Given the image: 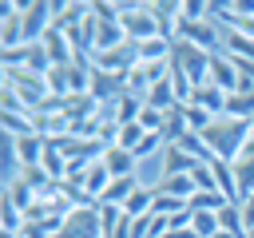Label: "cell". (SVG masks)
<instances>
[{
  "label": "cell",
  "instance_id": "obj_1",
  "mask_svg": "<svg viewBox=\"0 0 254 238\" xmlns=\"http://www.w3.org/2000/svg\"><path fill=\"white\" fill-rule=\"evenodd\" d=\"M246 139H250V123H242V119H226V115L214 119V123L202 131L206 151H210L214 159H222V163H234V159L242 155Z\"/></svg>",
  "mask_w": 254,
  "mask_h": 238
},
{
  "label": "cell",
  "instance_id": "obj_2",
  "mask_svg": "<svg viewBox=\"0 0 254 238\" xmlns=\"http://www.w3.org/2000/svg\"><path fill=\"white\" fill-rule=\"evenodd\" d=\"M4 83L20 95V103H24L28 111H40V107L52 99L48 79H44V75H32V71H24V67H4Z\"/></svg>",
  "mask_w": 254,
  "mask_h": 238
},
{
  "label": "cell",
  "instance_id": "obj_3",
  "mask_svg": "<svg viewBox=\"0 0 254 238\" xmlns=\"http://www.w3.org/2000/svg\"><path fill=\"white\" fill-rule=\"evenodd\" d=\"M119 24H123V32H127L131 44H143V40L159 36V24L147 12V0H119Z\"/></svg>",
  "mask_w": 254,
  "mask_h": 238
},
{
  "label": "cell",
  "instance_id": "obj_4",
  "mask_svg": "<svg viewBox=\"0 0 254 238\" xmlns=\"http://www.w3.org/2000/svg\"><path fill=\"white\" fill-rule=\"evenodd\" d=\"M171 63L183 67L194 87H202L206 75H210V52H202V48H194L187 40H171Z\"/></svg>",
  "mask_w": 254,
  "mask_h": 238
},
{
  "label": "cell",
  "instance_id": "obj_5",
  "mask_svg": "<svg viewBox=\"0 0 254 238\" xmlns=\"http://www.w3.org/2000/svg\"><path fill=\"white\" fill-rule=\"evenodd\" d=\"M52 238H103V230H99V206H95V202L75 206V210L64 218L60 234H52Z\"/></svg>",
  "mask_w": 254,
  "mask_h": 238
},
{
  "label": "cell",
  "instance_id": "obj_6",
  "mask_svg": "<svg viewBox=\"0 0 254 238\" xmlns=\"http://www.w3.org/2000/svg\"><path fill=\"white\" fill-rule=\"evenodd\" d=\"M175 40H187V44H194V48H202V52H210V56H218L222 52V32L210 24V20H179V32H175Z\"/></svg>",
  "mask_w": 254,
  "mask_h": 238
},
{
  "label": "cell",
  "instance_id": "obj_7",
  "mask_svg": "<svg viewBox=\"0 0 254 238\" xmlns=\"http://www.w3.org/2000/svg\"><path fill=\"white\" fill-rule=\"evenodd\" d=\"M0 63H4V67H24V71H32V75H48V71H52V60H48L44 44H20V48H12V52H0Z\"/></svg>",
  "mask_w": 254,
  "mask_h": 238
},
{
  "label": "cell",
  "instance_id": "obj_8",
  "mask_svg": "<svg viewBox=\"0 0 254 238\" xmlns=\"http://www.w3.org/2000/svg\"><path fill=\"white\" fill-rule=\"evenodd\" d=\"M20 24H24V44H40L52 28V0H24Z\"/></svg>",
  "mask_w": 254,
  "mask_h": 238
},
{
  "label": "cell",
  "instance_id": "obj_9",
  "mask_svg": "<svg viewBox=\"0 0 254 238\" xmlns=\"http://www.w3.org/2000/svg\"><path fill=\"white\" fill-rule=\"evenodd\" d=\"M139 63V44H119V48H111V52H95L91 56V67L95 71H115V75H127L131 67Z\"/></svg>",
  "mask_w": 254,
  "mask_h": 238
},
{
  "label": "cell",
  "instance_id": "obj_10",
  "mask_svg": "<svg viewBox=\"0 0 254 238\" xmlns=\"http://www.w3.org/2000/svg\"><path fill=\"white\" fill-rule=\"evenodd\" d=\"M20 12H24V0H4L0 4V52H12L24 44V24H20Z\"/></svg>",
  "mask_w": 254,
  "mask_h": 238
},
{
  "label": "cell",
  "instance_id": "obj_11",
  "mask_svg": "<svg viewBox=\"0 0 254 238\" xmlns=\"http://www.w3.org/2000/svg\"><path fill=\"white\" fill-rule=\"evenodd\" d=\"M206 83H214V87H218V91H226V95H234V91H238V67H234V60H230L226 52L210 56V75H206Z\"/></svg>",
  "mask_w": 254,
  "mask_h": 238
},
{
  "label": "cell",
  "instance_id": "obj_12",
  "mask_svg": "<svg viewBox=\"0 0 254 238\" xmlns=\"http://www.w3.org/2000/svg\"><path fill=\"white\" fill-rule=\"evenodd\" d=\"M103 167L111 171V178H127V175H139V159H135L127 147H107V151H103Z\"/></svg>",
  "mask_w": 254,
  "mask_h": 238
},
{
  "label": "cell",
  "instance_id": "obj_13",
  "mask_svg": "<svg viewBox=\"0 0 254 238\" xmlns=\"http://www.w3.org/2000/svg\"><path fill=\"white\" fill-rule=\"evenodd\" d=\"M194 167H198V159H194V155H187V151H183V147H175V143L159 155V171H163V178H167V175H190Z\"/></svg>",
  "mask_w": 254,
  "mask_h": 238
},
{
  "label": "cell",
  "instance_id": "obj_14",
  "mask_svg": "<svg viewBox=\"0 0 254 238\" xmlns=\"http://www.w3.org/2000/svg\"><path fill=\"white\" fill-rule=\"evenodd\" d=\"M190 103H194V107H202V111H206V115H214V119H222V115H226V91H218L214 83L194 87Z\"/></svg>",
  "mask_w": 254,
  "mask_h": 238
},
{
  "label": "cell",
  "instance_id": "obj_15",
  "mask_svg": "<svg viewBox=\"0 0 254 238\" xmlns=\"http://www.w3.org/2000/svg\"><path fill=\"white\" fill-rule=\"evenodd\" d=\"M139 186H143V182H139V175H127V178H111V186L103 190V198H99V202H107V206H127V198H131ZM99 202H95V206H99Z\"/></svg>",
  "mask_w": 254,
  "mask_h": 238
},
{
  "label": "cell",
  "instance_id": "obj_16",
  "mask_svg": "<svg viewBox=\"0 0 254 238\" xmlns=\"http://www.w3.org/2000/svg\"><path fill=\"white\" fill-rule=\"evenodd\" d=\"M230 171H234L238 202H242V198H250V194H254V159H250V155H238V159L230 163Z\"/></svg>",
  "mask_w": 254,
  "mask_h": 238
},
{
  "label": "cell",
  "instance_id": "obj_17",
  "mask_svg": "<svg viewBox=\"0 0 254 238\" xmlns=\"http://www.w3.org/2000/svg\"><path fill=\"white\" fill-rule=\"evenodd\" d=\"M139 111H143V99L139 95H119L115 103H111V119L119 123V127H127V123H139Z\"/></svg>",
  "mask_w": 254,
  "mask_h": 238
},
{
  "label": "cell",
  "instance_id": "obj_18",
  "mask_svg": "<svg viewBox=\"0 0 254 238\" xmlns=\"http://www.w3.org/2000/svg\"><path fill=\"white\" fill-rule=\"evenodd\" d=\"M155 190H159V194H171V198L190 202V194H194V178H190V175H167V178H159V182H155Z\"/></svg>",
  "mask_w": 254,
  "mask_h": 238
},
{
  "label": "cell",
  "instance_id": "obj_19",
  "mask_svg": "<svg viewBox=\"0 0 254 238\" xmlns=\"http://www.w3.org/2000/svg\"><path fill=\"white\" fill-rule=\"evenodd\" d=\"M226 119L250 123V119H254V91H234V95H226Z\"/></svg>",
  "mask_w": 254,
  "mask_h": 238
},
{
  "label": "cell",
  "instance_id": "obj_20",
  "mask_svg": "<svg viewBox=\"0 0 254 238\" xmlns=\"http://www.w3.org/2000/svg\"><path fill=\"white\" fill-rule=\"evenodd\" d=\"M167 60H171V40L155 36V40L139 44V63H167Z\"/></svg>",
  "mask_w": 254,
  "mask_h": 238
},
{
  "label": "cell",
  "instance_id": "obj_21",
  "mask_svg": "<svg viewBox=\"0 0 254 238\" xmlns=\"http://www.w3.org/2000/svg\"><path fill=\"white\" fill-rule=\"evenodd\" d=\"M0 131L12 135V139H24V135H36V123H32V115H8V111H0Z\"/></svg>",
  "mask_w": 254,
  "mask_h": 238
},
{
  "label": "cell",
  "instance_id": "obj_22",
  "mask_svg": "<svg viewBox=\"0 0 254 238\" xmlns=\"http://www.w3.org/2000/svg\"><path fill=\"white\" fill-rule=\"evenodd\" d=\"M218 226H222L226 234H234V238H246V222H242V206H238V202H226V206L218 210Z\"/></svg>",
  "mask_w": 254,
  "mask_h": 238
},
{
  "label": "cell",
  "instance_id": "obj_23",
  "mask_svg": "<svg viewBox=\"0 0 254 238\" xmlns=\"http://www.w3.org/2000/svg\"><path fill=\"white\" fill-rule=\"evenodd\" d=\"M123 210H127L131 218H139V214H151V210H155V186H147V182H143V186H139V190L127 198V206H123Z\"/></svg>",
  "mask_w": 254,
  "mask_h": 238
},
{
  "label": "cell",
  "instance_id": "obj_24",
  "mask_svg": "<svg viewBox=\"0 0 254 238\" xmlns=\"http://www.w3.org/2000/svg\"><path fill=\"white\" fill-rule=\"evenodd\" d=\"M226 206V198L218 194V190H194L190 194V210H206V214H218Z\"/></svg>",
  "mask_w": 254,
  "mask_h": 238
},
{
  "label": "cell",
  "instance_id": "obj_25",
  "mask_svg": "<svg viewBox=\"0 0 254 238\" xmlns=\"http://www.w3.org/2000/svg\"><path fill=\"white\" fill-rule=\"evenodd\" d=\"M194 214V222H190V230H194V238H214L222 226H218V214H206V210H190Z\"/></svg>",
  "mask_w": 254,
  "mask_h": 238
},
{
  "label": "cell",
  "instance_id": "obj_26",
  "mask_svg": "<svg viewBox=\"0 0 254 238\" xmlns=\"http://www.w3.org/2000/svg\"><path fill=\"white\" fill-rule=\"evenodd\" d=\"M16 178H24L36 194H40L44 186H52V182H56V178H48V171H44V167H20V171H16Z\"/></svg>",
  "mask_w": 254,
  "mask_h": 238
},
{
  "label": "cell",
  "instance_id": "obj_27",
  "mask_svg": "<svg viewBox=\"0 0 254 238\" xmlns=\"http://www.w3.org/2000/svg\"><path fill=\"white\" fill-rule=\"evenodd\" d=\"M183 115H187V127H190L194 135H202V131L214 123V115H206V111H202V107H194V103H187V107H183Z\"/></svg>",
  "mask_w": 254,
  "mask_h": 238
},
{
  "label": "cell",
  "instance_id": "obj_28",
  "mask_svg": "<svg viewBox=\"0 0 254 238\" xmlns=\"http://www.w3.org/2000/svg\"><path fill=\"white\" fill-rule=\"evenodd\" d=\"M187 206H190V202H183V198H171V194H159V190H155V210H151V214H167V218H171V214H183Z\"/></svg>",
  "mask_w": 254,
  "mask_h": 238
},
{
  "label": "cell",
  "instance_id": "obj_29",
  "mask_svg": "<svg viewBox=\"0 0 254 238\" xmlns=\"http://www.w3.org/2000/svg\"><path fill=\"white\" fill-rule=\"evenodd\" d=\"M143 135H147V131H143L139 123H127V127H119V143H115V147H127V151H135V147L143 143Z\"/></svg>",
  "mask_w": 254,
  "mask_h": 238
},
{
  "label": "cell",
  "instance_id": "obj_30",
  "mask_svg": "<svg viewBox=\"0 0 254 238\" xmlns=\"http://www.w3.org/2000/svg\"><path fill=\"white\" fill-rule=\"evenodd\" d=\"M163 123H167V115L143 103V111H139V127H143V131H163Z\"/></svg>",
  "mask_w": 254,
  "mask_h": 238
},
{
  "label": "cell",
  "instance_id": "obj_31",
  "mask_svg": "<svg viewBox=\"0 0 254 238\" xmlns=\"http://www.w3.org/2000/svg\"><path fill=\"white\" fill-rule=\"evenodd\" d=\"M190 178H194V190H218V186H214V171H210V163H198V167L190 171Z\"/></svg>",
  "mask_w": 254,
  "mask_h": 238
},
{
  "label": "cell",
  "instance_id": "obj_32",
  "mask_svg": "<svg viewBox=\"0 0 254 238\" xmlns=\"http://www.w3.org/2000/svg\"><path fill=\"white\" fill-rule=\"evenodd\" d=\"M151 234H155V214L131 218V238H151Z\"/></svg>",
  "mask_w": 254,
  "mask_h": 238
},
{
  "label": "cell",
  "instance_id": "obj_33",
  "mask_svg": "<svg viewBox=\"0 0 254 238\" xmlns=\"http://www.w3.org/2000/svg\"><path fill=\"white\" fill-rule=\"evenodd\" d=\"M238 206H242V222H246V230H254V194H250V198H242Z\"/></svg>",
  "mask_w": 254,
  "mask_h": 238
},
{
  "label": "cell",
  "instance_id": "obj_34",
  "mask_svg": "<svg viewBox=\"0 0 254 238\" xmlns=\"http://www.w3.org/2000/svg\"><path fill=\"white\" fill-rule=\"evenodd\" d=\"M250 135H254V119H250Z\"/></svg>",
  "mask_w": 254,
  "mask_h": 238
},
{
  "label": "cell",
  "instance_id": "obj_35",
  "mask_svg": "<svg viewBox=\"0 0 254 238\" xmlns=\"http://www.w3.org/2000/svg\"><path fill=\"white\" fill-rule=\"evenodd\" d=\"M246 238H254V230H246Z\"/></svg>",
  "mask_w": 254,
  "mask_h": 238
}]
</instances>
